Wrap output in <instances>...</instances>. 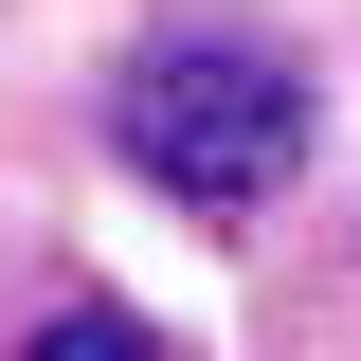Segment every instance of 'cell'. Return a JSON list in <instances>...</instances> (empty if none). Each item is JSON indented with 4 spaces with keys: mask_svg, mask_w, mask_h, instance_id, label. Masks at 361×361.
Returning a JSON list of instances; mask_svg holds the SVG:
<instances>
[{
    "mask_svg": "<svg viewBox=\"0 0 361 361\" xmlns=\"http://www.w3.org/2000/svg\"><path fill=\"white\" fill-rule=\"evenodd\" d=\"M109 127H127V163L163 180V199L253 217L271 180L307 163V73H289L271 37H235V18H180V37H145V54H127Z\"/></svg>",
    "mask_w": 361,
    "mask_h": 361,
    "instance_id": "1",
    "label": "cell"
},
{
    "mask_svg": "<svg viewBox=\"0 0 361 361\" xmlns=\"http://www.w3.org/2000/svg\"><path fill=\"white\" fill-rule=\"evenodd\" d=\"M18 361H180V343H163V325H127V307H54Z\"/></svg>",
    "mask_w": 361,
    "mask_h": 361,
    "instance_id": "2",
    "label": "cell"
}]
</instances>
